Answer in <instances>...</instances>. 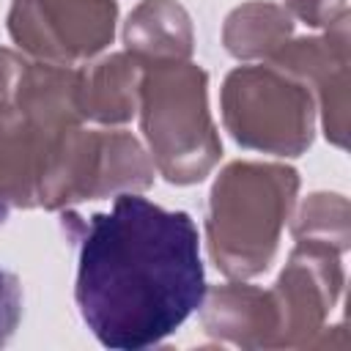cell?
<instances>
[{
	"label": "cell",
	"mask_w": 351,
	"mask_h": 351,
	"mask_svg": "<svg viewBox=\"0 0 351 351\" xmlns=\"http://www.w3.org/2000/svg\"><path fill=\"white\" fill-rule=\"evenodd\" d=\"M112 0H16L11 36L41 58H90L112 38Z\"/></svg>",
	"instance_id": "5"
},
{
	"label": "cell",
	"mask_w": 351,
	"mask_h": 351,
	"mask_svg": "<svg viewBox=\"0 0 351 351\" xmlns=\"http://www.w3.org/2000/svg\"><path fill=\"white\" fill-rule=\"evenodd\" d=\"M225 123L247 145L274 154H299L310 145V96L271 69H239L225 82Z\"/></svg>",
	"instance_id": "4"
},
{
	"label": "cell",
	"mask_w": 351,
	"mask_h": 351,
	"mask_svg": "<svg viewBox=\"0 0 351 351\" xmlns=\"http://www.w3.org/2000/svg\"><path fill=\"white\" fill-rule=\"evenodd\" d=\"M293 189L296 173L274 165L236 162L217 178L208 244L225 274L250 277L269 266Z\"/></svg>",
	"instance_id": "2"
},
{
	"label": "cell",
	"mask_w": 351,
	"mask_h": 351,
	"mask_svg": "<svg viewBox=\"0 0 351 351\" xmlns=\"http://www.w3.org/2000/svg\"><path fill=\"white\" fill-rule=\"evenodd\" d=\"M140 58H110L90 74L77 77V110L99 121H126L134 112V101L143 80Z\"/></svg>",
	"instance_id": "6"
},
{
	"label": "cell",
	"mask_w": 351,
	"mask_h": 351,
	"mask_svg": "<svg viewBox=\"0 0 351 351\" xmlns=\"http://www.w3.org/2000/svg\"><path fill=\"white\" fill-rule=\"evenodd\" d=\"M80 228L74 299L93 337L115 351H143L173 335L206 299L200 239L186 211L118 192L110 211Z\"/></svg>",
	"instance_id": "1"
},
{
	"label": "cell",
	"mask_w": 351,
	"mask_h": 351,
	"mask_svg": "<svg viewBox=\"0 0 351 351\" xmlns=\"http://www.w3.org/2000/svg\"><path fill=\"white\" fill-rule=\"evenodd\" d=\"M22 318V282L0 266V346L8 343Z\"/></svg>",
	"instance_id": "7"
},
{
	"label": "cell",
	"mask_w": 351,
	"mask_h": 351,
	"mask_svg": "<svg viewBox=\"0 0 351 351\" xmlns=\"http://www.w3.org/2000/svg\"><path fill=\"white\" fill-rule=\"evenodd\" d=\"M143 129L159 170L173 184H192L219 156L206 110V74L192 63H156L140 80Z\"/></svg>",
	"instance_id": "3"
}]
</instances>
